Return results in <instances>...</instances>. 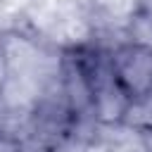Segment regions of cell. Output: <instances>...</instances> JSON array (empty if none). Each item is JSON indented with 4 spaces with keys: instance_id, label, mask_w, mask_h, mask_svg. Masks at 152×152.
<instances>
[{
    "instance_id": "cell-2",
    "label": "cell",
    "mask_w": 152,
    "mask_h": 152,
    "mask_svg": "<svg viewBox=\"0 0 152 152\" xmlns=\"http://www.w3.org/2000/svg\"><path fill=\"white\" fill-rule=\"evenodd\" d=\"M0 152H28L26 150V140L19 133L0 131Z\"/></svg>"
},
{
    "instance_id": "cell-1",
    "label": "cell",
    "mask_w": 152,
    "mask_h": 152,
    "mask_svg": "<svg viewBox=\"0 0 152 152\" xmlns=\"http://www.w3.org/2000/svg\"><path fill=\"white\" fill-rule=\"evenodd\" d=\"M109 64L114 78L128 100V107L152 93V48L126 40L124 36L109 45Z\"/></svg>"
}]
</instances>
